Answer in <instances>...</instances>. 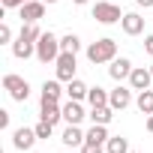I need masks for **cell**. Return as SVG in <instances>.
<instances>
[{
    "label": "cell",
    "mask_w": 153,
    "mask_h": 153,
    "mask_svg": "<svg viewBox=\"0 0 153 153\" xmlns=\"http://www.w3.org/2000/svg\"><path fill=\"white\" fill-rule=\"evenodd\" d=\"M60 141H63V144H66V147H78V144H84V141H87V135H84V132H81V129H78V126H75V123H69V126H66V132H63V138H60Z\"/></svg>",
    "instance_id": "cell-13"
},
{
    "label": "cell",
    "mask_w": 153,
    "mask_h": 153,
    "mask_svg": "<svg viewBox=\"0 0 153 153\" xmlns=\"http://www.w3.org/2000/svg\"><path fill=\"white\" fill-rule=\"evenodd\" d=\"M87 90H90V87H87L84 81H78V78H72V81L66 84V96H69V99H75V102H81V99L87 96Z\"/></svg>",
    "instance_id": "cell-15"
},
{
    "label": "cell",
    "mask_w": 153,
    "mask_h": 153,
    "mask_svg": "<svg viewBox=\"0 0 153 153\" xmlns=\"http://www.w3.org/2000/svg\"><path fill=\"white\" fill-rule=\"evenodd\" d=\"M117 57V42L114 39H96L87 48V60L90 63H111Z\"/></svg>",
    "instance_id": "cell-1"
},
{
    "label": "cell",
    "mask_w": 153,
    "mask_h": 153,
    "mask_svg": "<svg viewBox=\"0 0 153 153\" xmlns=\"http://www.w3.org/2000/svg\"><path fill=\"white\" fill-rule=\"evenodd\" d=\"M42 120H48V123H57V120H63V108H57V102H48V105H42Z\"/></svg>",
    "instance_id": "cell-20"
},
{
    "label": "cell",
    "mask_w": 153,
    "mask_h": 153,
    "mask_svg": "<svg viewBox=\"0 0 153 153\" xmlns=\"http://www.w3.org/2000/svg\"><path fill=\"white\" fill-rule=\"evenodd\" d=\"M81 153H102V144H90V141H84V144H81Z\"/></svg>",
    "instance_id": "cell-27"
},
{
    "label": "cell",
    "mask_w": 153,
    "mask_h": 153,
    "mask_svg": "<svg viewBox=\"0 0 153 153\" xmlns=\"http://www.w3.org/2000/svg\"><path fill=\"white\" fill-rule=\"evenodd\" d=\"M84 117H87V114H84L81 102H75V99H69V102L63 105V120H66V123H75V126H78V123H81Z\"/></svg>",
    "instance_id": "cell-10"
},
{
    "label": "cell",
    "mask_w": 153,
    "mask_h": 153,
    "mask_svg": "<svg viewBox=\"0 0 153 153\" xmlns=\"http://www.w3.org/2000/svg\"><path fill=\"white\" fill-rule=\"evenodd\" d=\"M75 3H78V6H81V3H87V0H75Z\"/></svg>",
    "instance_id": "cell-33"
},
{
    "label": "cell",
    "mask_w": 153,
    "mask_h": 153,
    "mask_svg": "<svg viewBox=\"0 0 153 153\" xmlns=\"http://www.w3.org/2000/svg\"><path fill=\"white\" fill-rule=\"evenodd\" d=\"M0 3H3V9H12V6H24V3H30V0H0Z\"/></svg>",
    "instance_id": "cell-28"
},
{
    "label": "cell",
    "mask_w": 153,
    "mask_h": 153,
    "mask_svg": "<svg viewBox=\"0 0 153 153\" xmlns=\"http://www.w3.org/2000/svg\"><path fill=\"white\" fill-rule=\"evenodd\" d=\"M93 18H96L99 24H114V21H120V18H123V12H120V6H117V3H105V0H102V3H96V6H93Z\"/></svg>",
    "instance_id": "cell-4"
},
{
    "label": "cell",
    "mask_w": 153,
    "mask_h": 153,
    "mask_svg": "<svg viewBox=\"0 0 153 153\" xmlns=\"http://www.w3.org/2000/svg\"><path fill=\"white\" fill-rule=\"evenodd\" d=\"M138 6H153V0H135Z\"/></svg>",
    "instance_id": "cell-31"
},
{
    "label": "cell",
    "mask_w": 153,
    "mask_h": 153,
    "mask_svg": "<svg viewBox=\"0 0 153 153\" xmlns=\"http://www.w3.org/2000/svg\"><path fill=\"white\" fill-rule=\"evenodd\" d=\"M39 141V135H36V129H15L12 132V144H15V150H30L33 144Z\"/></svg>",
    "instance_id": "cell-6"
},
{
    "label": "cell",
    "mask_w": 153,
    "mask_h": 153,
    "mask_svg": "<svg viewBox=\"0 0 153 153\" xmlns=\"http://www.w3.org/2000/svg\"><path fill=\"white\" fill-rule=\"evenodd\" d=\"M36 57H39V63L57 60V57H60V39H57L54 33H42V36L36 39Z\"/></svg>",
    "instance_id": "cell-2"
},
{
    "label": "cell",
    "mask_w": 153,
    "mask_h": 153,
    "mask_svg": "<svg viewBox=\"0 0 153 153\" xmlns=\"http://www.w3.org/2000/svg\"><path fill=\"white\" fill-rule=\"evenodd\" d=\"M87 141H90V144H108V132H105V126H102V123H93V129L87 132Z\"/></svg>",
    "instance_id": "cell-21"
},
{
    "label": "cell",
    "mask_w": 153,
    "mask_h": 153,
    "mask_svg": "<svg viewBox=\"0 0 153 153\" xmlns=\"http://www.w3.org/2000/svg\"><path fill=\"white\" fill-rule=\"evenodd\" d=\"M45 15V3L42 0H30V3L21 6V21H39Z\"/></svg>",
    "instance_id": "cell-11"
},
{
    "label": "cell",
    "mask_w": 153,
    "mask_h": 153,
    "mask_svg": "<svg viewBox=\"0 0 153 153\" xmlns=\"http://www.w3.org/2000/svg\"><path fill=\"white\" fill-rule=\"evenodd\" d=\"M129 102H132V93H129L126 87H117V90H111V93H108V105H111L114 111H123Z\"/></svg>",
    "instance_id": "cell-12"
},
{
    "label": "cell",
    "mask_w": 153,
    "mask_h": 153,
    "mask_svg": "<svg viewBox=\"0 0 153 153\" xmlns=\"http://www.w3.org/2000/svg\"><path fill=\"white\" fill-rule=\"evenodd\" d=\"M120 24H123V33H129V36H138V33L144 30V18H141L138 12H126V15L120 18Z\"/></svg>",
    "instance_id": "cell-9"
},
{
    "label": "cell",
    "mask_w": 153,
    "mask_h": 153,
    "mask_svg": "<svg viewBox=\"0 0 153 153\" xmlns=\"http://www.w3.org/2000/svg\"><path fill=\"white\" fill-rule=\"evenodd\" d=\"M87 102H90V108L108 105V93H105L102 87H90V90H87Z\"/></svg>",
    "instance_id": "cell-18"
},
{
    "label": "cell",
    "mask_w": 153,
    "mask_h": 153,
    "mask_svg": "<svg viewBox=\"0 0 153 153\" xmlns=\"http://www.w3.org/2000/svg\"><path fill=\"white\" fill-rule=\"evenodd\" d=\"M42 3H57V0H42Z\"/></svg>",
    "instance_id": "cell-34"
},
{
    "label": "cell",
    "mask_w": 153,
    "mask_h": 153,
    "mask_svg": "<svg viewBox=\"0 0 153 153\" xmlns=\"http://www.w3.org/2000/svg\"><path fill=\"white\" fill-rule=\"evenodd\" d=\"M51 129H54V123H48V120H39L36 123V135L39 138H51Z\"/></svg>",
    "instance_id": "cell-25"
},
{
    "label": "cell",
    "mask_w": 153,
    "mask_h": 153,
    "mask_svg": "<svg viewBox=\"0 0 153 153\" xmlns=\"http://www.w3.org/2000/svg\"><path fill=\"white\" fill-rule=\"evenodd\" d=\"M144 51H147V54H153V36H147V39H144Z\"/></svg>",
    "instance_id": "cell-30"
},
{
    "label": "cell",
    "mask_w": 153,
    "mask_h": 153,
    "mask_svg": "<svg viewBox=\"0 0 153 153\" xmlns=\"http://www.w3.org/2000/svg\"><path fill=\"white\" fill-rule=\"evenodd\" d=\"M111 117H114V108H111V105L90 108V120H93V123H102V126H108V123H111Z\"/></svg>",
    "instance_id": "cell-17"
},
{
    "label": "cell",
    "mask_w": 153,
    "mask_h": 153,
    "mask_svg": "<svg viewBox=\"0 0 153 153\" xmlns=\"http://www.w3.org/2000/svg\"><path fill=\"white\" fill-rule=\"evenodd\" d=\"M105 150L108 153H129V141L120 138V135H114V138H108V147Z\"/></svg>",
    "instance_id": "cell-24"
},
{
    "label": "cell",
    "mask_w": 153,
    "mask_h": 153,
    "mask_svg": "<svg viewBox=\"0 0 153 153\" xmlns=\"http://www.w3.org/2000/svg\"><path fill=\"white\" fill-rule=\"evenodd\" d=\"M78 48H81V39L75 36V33H66V36L60 39V51H69V54H78Z\"/></svg>",
    "instance_id": "cell-22"
},
{
    "label": "cell",
    "mask_w": 153,
    "mask_h": 153,
    "mask_svg": "<svg viewBox=\"0 0 153 153\" xmlns=\"http://www.w3.org/2000/svg\"><path fill=\"white\" fill-rule=\"evenodd\" d=\"M129 153H132V150H129Z\"/></svg>",
    "instance_id": "cell-36"
},
{
    "label": "cell",
    "mask_w": 153,
    "mask_h": 153,
    "mask_svg": "<svg viewBox=\"0 0 153 153\" xmlns=\"http://www.w3.org/2000/svg\"><path fill=\"white\" fill-rule=\"evenodd\" d=\"M147 132H153V114L147 117Z\"/></svg>",
    "instance_id": "cell-32"
},
{
    "label": "cell",
    "mask_w": 153,
    "mask_h": 153,
    "mask_svg": "<svg viewBox=\"0 0 153 153\" xmlns=\"http://www.w3.org/2000/svg\"><path fill=\"white\" fill-rule=\"evenodd\" d=\"M3 42H12V30H9V24H0V45Z\"/></svg>",
    "instance_id": "cell-26"
},
{
    "label": "cell",
    "mask_w": 153,
    "mask_h": 153,
    "mask_svg": "<svg viewBox=\"0 0 153 153\" xmlns=\"http://www.w3.org/2000/svg\"><path fill=\"white\" fill-rule=\"evenodd\" d=\"M132 69H135V66H132L126 57H114L111 66H108V75H111L114 81H123V78H129V75H132Z\"/></svg>",
    "instance_id": "cell-7"
},
{
    "label": "cell",
    "mask_w": 153,
    "mask_h": 153,
    "mask_svg": "<svg viewBox=\"0 0 153 153\" xmlns=\"http://www.w3.org/2000/svg\"><path fill=\"white\" fill-rule=\"evenodd\" d=\"M150 81H153V72H150V69H141V66H135V69H132V75H129L132 90H147V87H150Z\"/></svg>",
    "instance_id": "cell-8"
},
{
    "label": "cell",
    "mask_w": 153,
    "mask_h": 153,
    "mask_svg": "<svg viewBox=\"0 0 153 153\" xmlns=\"http://www.w3.org/2000/svg\"><path fill=\"white\" fill-rule=\"evenodd\" d=\"M60 93H63V90H60V78H57V81H45V84H42V105L57 102Z\"/></svg>",
    "instance_id": "cell-14"
},
{
    "label": "cell",
    "mask_w": 153,
    "mask_h": 153,
    "mask_svg": "<svg viewBox=\"0 0 153 153\" xmlns=\"http://www.w3.org/2000/svg\"><path fill=\"white\" fill-rule=\"evenodd\" d=\"M150 72H153V66H150Z\"/></svg>",
    "instance_id": "cell-35"
},
{
    "label": "cell",
    "mask_w": 153,
    "mask_h": 153,
    "mask_svg": "<svg viewBox=\"0 0 153 153\" xmlns=\"http://www.w3.org/2000/svg\"><path fill=\"white\" fill-rule=\"evenodd\" d=\"M0 129H9V111H0Z\"/></svg>",
    "instance_id": "cell-29"
},
{
    "label": "cell",
    "mask_w": 153,
    "mask_h": 153,
    "mask_svg": "<svg viewBox=\"0 0 153 153\" xmlns=\"http://www.w3.org/2000/svg\"><path fill=\"white\" fill-rule=\"evenodd\" d=\"M12 54H15L18 60H27L30 54H36V48H33V42H27V39H21V36H18V39L12 42Z\"/></svg>",
    "instance_id": "cell-16"
},
{
    "label": "cell",
    "mask_w": 153,
    "mask_h": 153,
    "mask_svg": "<svg viewBox=\"0 0 153 153\" xmlns=\"http://www.w3.org/2000/svg\"><path fill=\"white\" fill-rule=\"evenodd\" d=\"M138 111L141 114H153V90H138Z\"/></svg>",
    "instance_id": "cell-19"
},
{
    "label": "cell",
    "mask_w": 153,
    "mask_h": 153,
    "mask_svg": "<svg viewBox=\"0 0 153 153\" xmlns=\"http://www.w3.org/2000/svg\"><path fill=\"white\" fill-rule=\"evenodd\" d=\"M21 39H27V42H36L39 36H42V30L36 27V21H24V27H21V33H18Z\"/></svg>",
    "instance_id": "cell-23"
},
{
    "label": "cell",
    "mask_w": 153,
    "mask_h": 153,
    "mask_svg": "<svg viewBox=\"0 0 153 153\" xmlns=\"http://www.w3.org/2000/svg\"><path fill=\"white\" fill-rule=\"evenodd\" d=\"M3 87L9 90V96L15 99V102H27V96H30V84L21 78V75H3Z\"/></svg>",
    "instance_id": "cell-3"
},
{
    "label": "cell",
    "mask_w": 153,
    "mask_h": 153,
    "mask_svg": "<svg viewBox=\"0 0 153 153\" xmlns=\"http://www.w3.org/2000/svg\"><path fill=\"white\" fill-rule=\"evenodd\" d=\"M54 63H57V78H60V81H72V78H75V54L60 51V57H57Z\"/></svg>",
    "instance_id": "cell-5"
}]
</instances>
